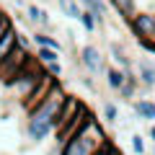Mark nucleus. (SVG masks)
<instances>
[{
	"label": "nucleus",
	"instance_id": "nucleus-26",
	"mask_svg": "<svg viewBox=\"0 0 155 155\" xmlns=\"http://www.w3.org/2000/svg\"><path fill=\"white\" fill-rule=\"evenodd\" d=\"M150 140H153V155H155V124L150 127Z\"/></svg>",
	"mask_w": 155,
	"mask_h": 155
},
{
	"label": "nucleus",
	"instance_id": "nucleus-9",
	"mask_svg": "<svg viewBox=\"0 0 155 155\" xmlns=\"http://www.w3.org/2000/svg\"><path fill=\"white\" fill-rule=\"evenodd\" d=\"M109 3H111V8L119 13V18H122L124 23H129V21H132V18L140 13L137 0H109Z\"/></svg>",
	"mask_w": 155,
	"mask_h": 155
},
{
	"label": "nucleus",
	"instance_id": "nucleus-8",
	"mask_svg": "<svg viewBox=\"0 0 155 155\" xmlns=\"http://www.w3.org/2000/svg\"><path fill=\"white\" fill-rule=\"evenodd\" d=\"M93 153H96V147L83 137V134L67 140V142L60 147V155H93Z\"/></svg>",
	"mask_w": 155,
	"mask_h": 155
},
{
	"label": "nucleus",
	"instance_id": "nucleus-22",
	"mask_svg": "<svg viewBox=\"0 0 155 155\" xmlns=\"http://www.w3.org/2000/svg\"><path fill=\"white\" fill-rule=\"evenodd\" d=\"M44 70H47V75L54 78V80L62 78V65H60V62H49V65H44Z\"/></svg>",
	"mask_w": 155,
	"mask_h": 155
},
{
	"label": "nucleus",
	"instance_id": "nucleus-6",
	"mask_svg": "<svg viewBox=\"0 0 155 155\" xmlns=\"http://www.w3.org/2000/svg\"><path fill=\"white\" fill-rule=\"evenodd\" d=\"M57 83V80H54V78H49V75H44V80H41V83H39L36 85V88H34V93L31 96H28V98L26 101H23V111H26V114H28V111H31V109H36V106L39 104H41V101H44V96L47 93H49V91H52V85H54Z\"/></svg>",
	"mask_w": 155,
	"mask_h": 155
},
{
	"label": "nucleus",
	"instance_id": "nucleus-2",
	"mask_svg": "<svg viewBox=\"0 0 155 155\" xmlns=\"http://www.w3.org/2000/svg\"><path fill=\"white\" fill-rule=\"evenodd\" d=\"M44 75H47L44 65H41V62H36V60H31V62H28V65L11 80V83H8V91L18 98V104H23V101L34 93V88L44 80Z\"/></svg>",
	"mask_w": 155,
	"mask_h": 155
},
{
	"label": "nucleus",
	"instance_id": "nucleus-12",
	"mask_svg": "<svg viewBox=\"0 0 155 155\" xmlns=\"http://www.w3.org/2000/svg\"><path fill=\"white\" fill-rule=\"evenodd\" d=\"M134 114L140 122H155V101L153 98H137L134 101Z\"/></svg>",
	"mask_w": 155,
	"mask_h": 155
},
{
	"label": "nucleus",
	"instance_id": "nucleus-19",
	"mask_svg": "<svg viewBox=\"0 0 155 155\" xmlns=\"http://www.w3.org/2000/svg\"><path fill=\"white\" fill-rule=\"evenodd\" d=\"M104 122L106 124H116L119 122V106L114 101H106L104 104Z\"/></svg>",
	"mask_w": 155,
	"mask_h": 155
},
{
	"label": "nucleus",
	"instance_id": "nucleus-13",
	"mask_svg": "<svg viewBox=\"0 0 155 155\" xmlns=\"http://www.w3.org/2000/svg\"><path fill=\"white\" fill-rule=\"evenodd\" d=\"M26 16H28V21H31L34 26H39V28H49L52 26L49 13H47L44 8H39V5H28L26 8Z\"/></svg>",
	"mask_w": 155,
	"mask_h": 155
},
{
	"label": "nucleus",
	"instance_id": "nucleus-3",
	"mask_svg": "<svg viewBox=\"0 0 155 155\" xmlns=\"http://www.w3.org/2000/svg\"><path fill=\"white\" fill-rule=\"evenodd\" d=\"M127 26L132 31V36L140 41L142 49L155 52V13L153 11H140Z\"/></svg>",
	"mask_w": 155,
	"mask_h": 155
},
{
	"label": "nucleus",
	"instance_id": "nucleus-10",
	"mask_svg": "<svg viewBox=\"0 0 155 155\" xmlns=\"http://www.w3.org/2000/svg\"><path fill=\"white\" fill-rule=\"evenodd\" d=\"M78 3H80L83 11H91V13H93L96 21H98V26H104L106 13H109V3H106V0H78Z\"/></svg>",
	"mask_w": 155,
	"mask_h": 155
},
{
	"label": "nucleus",
	"instance_id": "nucleus-20",
	"mask_svg": "<svg viewBox=\"0 0 155 155\" xmlns=\"http://www.w3.org/2000/svg\"><path fill=\"white\" fill-rule=\"evenodd\" d=\"M78 21H80V26H83L88 34H93L96 28H98V21H96V16L91 11H80V18H78Z\"/></svg>",
	"mask_w": 155,
	"mask_h": 155
},
{
	"label": "nucleus",
	"instance_id": "nucleus-21",
	"mask_svg": "<svg viewBox=\"0 0 155 155\" xmlns=\"http://www.w3.org/2000/svg\"><path fill=\"white\" fill-rule=\"evenodd\" d=\"M129 145H132V153L134 155H145V140H142V134H132V137H129Z\"/></svg>",
	"mask_w": 155,
	"mask_h": 155
},
{
	"label": "nucleus",
	"instance_id": "nucleus-14",
	"mask_svg": "<svg viewBox=\"0 0 155 155\" xmlns=\"http://www.w3.org/2000/svg\"><path fill=\"white\" fill-rule=\"evenodd\" d=\"M137 91H140L137 75H134V70H127V83H124V85H122V91H119V98L132 101V98H137Z\"/></svg>",
	"mask_w": 155,
	"mask_h": 155
},
{
	"label": "nucleus",
	"instance_id": "nucleus-7",
	"mask_svg": "<svg viewBox=\"0 0 155 155\" xmlns=\"http://www.w3.org/2000/svg\"><path fill=\"white\" fill-rule=\"evenodd\" d=\"M134 75H137V83L142 85V88H155V62L150 60H137L134 62Z\"/></svg>",
	"mask_w": 155,
	"mask_h": 155
},
{
	"label": "nucleus",
	"instance_id": "nucleus-15",
	"mask_svg": "<svg viewBox=\"0 0 155 155\" xmlns=\"http://www.w3.org/2000/svg\"><path fill=\"white\" fill-rule=\"evenodd\" d=\"M31 39H34V44H36V47H47V49H57V52H62V44L57 41L54 36H49L47 31H36Z\"/></svg>",
	"mask_w": 155,
	"mask_h": 155
},
{
	"label": "nucleus",
	"instance_id": "nucleus-5",
	"mask_svg": "<svg viewBox=\"0 0 155 155\" xmlns=\"http://www.w3.org/2000/svg\"><path fill=\"white\" fill-rule=\"evenodd\" d=\"M80 65H83L91 75H98V72H106V57L96 44H85L83 49H80Z\"/></svg>",
	"mask_w": 155,
	"mask_h": 155
},
{
	"label": "nucleus",
	"instance_id": "nucleus-27",
	"mask_svg": "<svg viewBox=\"0 0 155 155\" xmlns=\"http://www.w3.org/2000/svg\"><path fill=\"white\" fill-rule=\"evenodd\" d=\"M0 18H5V11H3V8H0Z\"/></svg>",
	"mask_w": 155,
	"mask_h": 155
},
{
	"label": "nucleus",
	"instance_id": "nucleus-25",
	"mask_svg": "<svg viewBox=\"0 0 155 155\" xmlns=\"http://www.w3.org/2000/svg\"><path fill=\"white\" fill-rule=\"evenodd\" d=\"M109 155H122V150H119L114 142H111V147H109Z\"/></svg>",
	"mask_w": 155,
	"mask_h": 155
},
{
	"label": "nucleus",
	"instance_id": "nucleus-11",
	"mask_svg": "<svg viewBox=\"0 0 155 155\" xmlns=\"http://www.w3.org/2000/svg\"><path fill=\"white\" fill-rule=\"evenodd\" d=\"M106 85H109L114 93H119L122 91V85L127 83V70H122V67H106Z\"/></svg>",
	"mask_w": 155,
	"mask_h": 155
},
{
	"label": "nucleus",
	"instance_id": "nucleus-18",
	"mask_svg": "<svg viewBox=\"0 0 155 155\" xmlns=\"http://www.w3.org/2000/svg\"><path fill=\"white\" fill-rule=\"evenodd\" d=\"M57 5H60V11L65 13L67 18H80V11H83V8H80V3H78V0H57Z\"/></svg>",
	"mask_w": 155,
	"mask_h": 155
},
{
	"label": "nucleus",
	"instance_id": "nucleus-23",
	"mask_svg": "<svg viewBox=\"0 0 155 155\" xmlns=\"http://www.w3.org/2000/svg\"><path fill=\"white\" fill-rule=\"evenodd\" d=\"M13 28V21H11V16H5V18H0V39L5 36L8 31Z\"/></svg>",
	"mask_w": 155,
	"mask_h": 155
},
{
	"label": "nucleus",
	"instance_id": "nucleus-4",
	"mask_svg": "<svg viewBox=\"0 0 155 155\" xmlns=\"http://www.w3.org/2000/svg\"><path fill=\"white\" fill-rule=\"evenodd\" d=\"M31 60H34L31 52L16 44V49H13L3 62H0V83H5V85H8V83H11V80H13V78H16V75H18V72H21Z\"/></svg>",
	"mask_w": 155,
	"mask_h": 155
},
{
	"label": "nucleus",
	"instance_id": "nucleus-1",
	"mask_svg": "<svg viewBox=\"0 0 155 155\" xmlns=\"http://www.w3.org/2000/svg\"><path fill=\"white\" fill-rule=\"evenodd\" d=\"M67 96L70 93L65 91V85L57 80V83L52 85V91L44 96V101L26 114V127L23 129H26V137L31 140L34 145L44 142L49 134H54V122H57V116H60L62 106H65Z\"/></svg>",
	"mask_w": 155,
	"mask_h": 155
},
{
	"label": "nucleus",
	"instance_id": "nucleus-17",
	"mask_svg": "<svg viewBox=\"0 0 155 155\" xmlns=\"http://www.w3.org/2000/svg\"><path fill=\"white\" fill-rule=\"evenodd\" d=\"M34 60L41 62V65L60 62V52H57V49H47V47H36V52H34Z\"/></svg>",
	"mask_w": 155,
	"mask_h": 155
},
{
	"label": "nucleus",
	"instance_id": "nucleus-28",
	"mask_svg": "<svg viewBox=\"0 0 155 155\" xmlns=\"http://www.w3.org/2000/svg\"><path fill=\"white\" fill-rule=\"evenodd\" d=\"M16 3H18V0H16Z\"/></svg>",
	"mask_w": 155,
	"mask_h": 155
},
{
	"label": "nucleus",
	"instance_id": "nucleus-24",
	"mask_svg": "<svg viewBox=\"0 0 155 155\" xmlns=\"http://www.w3.org/2000/svg\"><path fill=\"white\" fill-rule=\"evenodd\" d=\"M109 147H111V140H109V142H106V145H101V147L96 150L93 155H109Z\"/></svg>",
	"mask_w": 155,
	"mask_h": 155
},
{
	"label": "nucleus",
	"instance_id": "nucleus-16",
	"mask_svg": "<svg viewBox=\"0 0 155 155\" xmlns=\"http://www.w3.org/2000/svg\"><path fill=\"white\" fill-rule=\"evenodd\" d=\"M13 49H16V26H13V28H11V31H8V34H5V36L0 39V62L5 60V57H8V54H11V52H13Z\"/></svg>",
	"mask_w": 155,
	"mask_h": 155
}]
</instances>
